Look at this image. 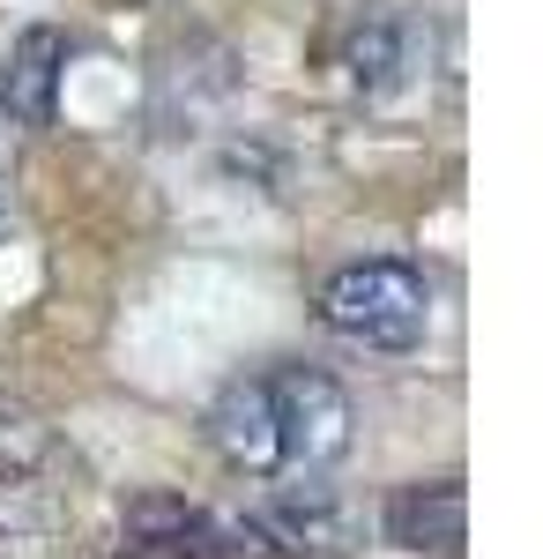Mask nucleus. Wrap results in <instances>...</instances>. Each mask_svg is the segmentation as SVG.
Returning a JSON list of instances; mask_svg holds the SVG:
<instances>
[{
    "label": "nucleus",
    "instance_id": "f257e3e1",
    "mask_svg": "<svg viewBox=\"0 0 543 559\" xmlns=\"http://www.w3.org/2000/svg\"><path fill=\"white\" fill-rule=\"evenodd\" d=\"M321 321L365 350H410L432 321V284L410 261H350L321 284Z\"/></svg>",
    "mask_w": 543,
    "mask_h": 559
},
{
    "label": "nucleus",
    "instance_id": "f03ea898",
    "mask_svg": "<svg viewBox=\"0 0 543 559\" xmlns=\"http://www.w3.org/2000/svg\"><path fill=\"white\" fill-rule=\"evenodd\" d=\"M268 418H276V463L283 471H328L350 448V395L313 373V366H283L268 373Z\"/></svg>",
    "mask_w": 543,
    "mask_h": 559
},
{
    "label": "nucleus",
    "instance_id": "7ed1b4c3",
    "mask_svg": "<svg viewBox=\"0 0 543 559\" xmlns=\"http://www.w3.org/2000/svg\"><path fill=\"white\" fill-rule=\"evenodd\" d=\"M120 559H239V537L231 522H209L186 500H134Z\"/></svg>",
    "mask_w": 543,
    "mask_h": 559
},
{
    "label": "nucleus",
    "instance_id": "20e7f679",
    "mask_svg": "<svg viewBox=\"0 0 543 559\" xmlns=\"http://www.w3.org/2000/svg\"><path fill=\"white\" fill-rule=\"evenodd\" d=\"M387 545H402V552H461V537H469V492H461V477H432V485H402L395 500H387Z\"/></svg>",
    "mask_w": 543,
    "mask_h": 559
},
{
    "label": "nucleus",
    "instance_id": "39448f33",
    "mask_svg": "<svg viewBox=\"0 0 543 559\" xmlns=\"http://www.w3.org/2000/svg\"><path fill=\"white\" fill-rule=\"evenodd\" d=\"M60 68H68V38L52 23L23 31L15 52H8V68H0V112L15 128H45L52 120V97H60Z\"/></svg>",
    "mask_w": 543,
    "mask_h": 559
},
{
    "label": "nucleus",
    "instance_id": "423d86ee",
    "mask_svg": "<svg viewBox=\"0 0 543 559\" xmlns=\"http://www.w3.org/2000/svg\"><path fill=\"white\" fill-rule=\"evenodd\" d=\"M209 440L239 463V471L253 477H276L283 463H276V418H268V388L261 381H231L224 395H216L209 411Z\"/></svg>",
    "mask_w": 543,
    "mask_h": 559
},
{
    "label": "nucleus",
    "instance_id": "0eeeda50",
    "mask_svg": "<svg viewBox=\"0 0 543 559\" xmlns=\"http://www.w3.org/2000/svg\"><path fill=\"white\" fill-rule=\"evenodd\" d=\"M410 23L402 15H365L358 31H350V83L365 90V97H387V90L410 75Z\"/></svg>",
    "mask_w": 543,
    "mask_h": 559
},
{
    "label": "nucleus",
    "instance_id": "6e6552de",
    "mask_svg": "<svg viewBox=\"0 0 543 559\" xmlns=\"http://www.w3.org/2000/svg\"><path fill=\"white\" fill-rule=\"evenodd\" d=\"M0 224H8V194H0Z\"/></svg>",
    "mask_w": 543,
    "mask_h": 559
}]
</instances>
